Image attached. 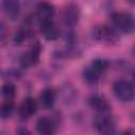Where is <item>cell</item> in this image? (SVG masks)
Instances as JSON below:
<instances>
[{
    "mask_svg": "<svg viewBox=\"0 0 135 135\" xmlns=\"http://www.w3.org/2000/svg\"><path fill=\"white\" fill-rule=\"evenodd\" d=\"M90 105L97 112H107L109 110V103L103 96L93 95L90 98Z\"/></svg>",
    "mask_w": 135,
    "mask_h": 135,
    "instance_id": "12",
    "label": "cell"
},
{
    "mask_svg": "<svg viewBox=\"0 0 135 135\" xmlns=\"http://www.w3.org/2000/svg\"><path fill=\"white\" fill-rule=\"evenodd\" d=\"M113 93L114 95L121 101L128 102L134 97V89L131 82L120 79L114 82L113 84Z\"/></svg>",
    "mask_w": 135,
    "mask_h": 135,
    "instance_id": "1",
    "label": "cell"
},
{
    "mask_svg": "<svg viewBox=\"0 0 135 135\" xmlns=\"http://www.w3.org/2000/svg\"><path fill=\"white\" fill-rule=\"evenodd\" d=\"M36 111H37V101L34 98L27 97L22 101V103L20 105L19 116L22 120H25L30 116L34 115L36 113Z\"/></svg>",
    "mask_w": 135,
    "mask_h": 135,
    "instance_id": "7",
    "label": "cell"
},
{
    "mask_svg": "<svg viewBox=\"0 0 135 135\" xmlns=\"http://www.w3.org/2000/svg\"><path fill=\"white\" fill-rule=\"evenodd\" d=\"M1 93L6 100H12L16 95V88L13 83H5L1 89Z\"/></svg>",
    "mask_w": 135,
    "mask_h": 135,
    "instance_id": "15",
    "label": "cell"
},
{
    "mask_svg": "<svg viewBox=\"0 0 135 135\" xmlns=\"http://www.w3.org/2000/svg\"><path fill=\"white\" fill-rule=\"evenodd\" d=\"M13 112H14V103L12 102V100H7L1 105V117L3 119L8 118Z\"/></svg>",
    "mask_w": 135,
    "mask_h": 135,
    "instance_id": "16",
    "label": "cell"
},
{
    "mask_svg": "<svg viewBox=\"0 0 135 135\" xmlns=\"http://www.w3.org/2000/svg\"><path fill=\"white\" fill-rule=\"evenodd\" d=\"M39 60V52L38 50H31L24 53L20 58V64L22 68H31L38 63Z\"/></svg>",
    "mask_w": 135,
    "mask_h": 135,
    "instance_id": "11",
    "label": "cell"
},
{
    "mask_svg": "<svg viewBox=\"0 0 135 135\" xmlns=\"http://www.w3.org/2000/svg\"><path fill=\"white\" fill-rule=\"evenodd\" d=\"M95 127L100 133L111 134L115 132L114 120L107 114V112H101L95 119Z\"/></svg>",
    "mask_w": 135,
    "mask_h": 135,
    "instance_id": "4",
    "label": "cell"
},
{
    "mask_svg": "<svg viewBox=\"0 0 135 135\" xmlns=\"http://www.w3.org/2000/svg\"><path fill=\"white\" fill-rule=\"evenodd\" d=\"M133 79H134V82H135V73H134V75H133Z\"/></svg>",
    "mask_w": 135,
    "mask_h": 135,
    "instance_id": "17",
    "label": "cell"
},
{
    "mask_svg": "<svg viewBox=\"0 0 135 135\" xmlns=\"http://www.w3.org/2000/svg\"><path fill=\"white\" fill-rule=\"evenodd\" d=\"M79 17H80V11L78 6L73 3L64 6L62 14H61L62 21L66 25H75L78 22Z\"/></svg>",
    "mask_w": 135,
    "mask_h": 135,
    "instance_id": "5",
    "label": "cell"
},
{
    "mask_svg": "<svg viewBox=\"0 0 135 135\" xmlns=\"http://www.w3.org/2000/svg\"><path fill=\"white\" fill-rule=\"evenodd\" d=\"M113 24L117 30L123 33H131L135 28L133 17L128 13H116L112 17Z\"/></svg>",
    "mask_w": 135,
    "mask_h": 135,
    "instance_id": "2",
    "label": "cell"
},
{
    "mask_svg": "<svg viewBox=\"0 0 135 135\" xmlns=\"http://www.w3.org/2000/svg\"><path fill=\"white\" fill-rule=\"evenodd\" d=\"M56 100V93L53 89H45L40 94V101L44 108H51Z\"/></svg>",
    "mask_w": 135,
    "mask_h": 135,
    "instance_id": "13",
    "label": "cell"
},
{
    "mask_svg": "<svg viewBox=\"0 0 135 135\" xmlns=\"http://www.w3.org/2000/svg\"><path fill=\"white\" fill-rule=\"evenodd\" d=\"M40 32H41V35L46 40H56L60 36V31H59L58 26L52 20L51 21H41Z\"/></svg>",
    "mask_w": 135,
    "mask_h": 135,
    "instance_id": "6",
    "label": "cell"
},
{
    "mask_svg": "<svg viewBox=\"0 0 135 135\" xmlns=\"http://www.w3.org/2000/svg\"><path fill=\"white\" fill-rule=\"evenodd\" d=\"M94 36L98 40H113L115 38V34L113 31L107 26H98L94 31Z\"/></svg>",
    "mask_w": 135,
    "mask_h": 135,
    "instance_id": "14",
    "label": "cell"
},
{
    "mask_svg": "<svg viewBox=\"0 0 135 135\" xmlns=\"http://www.w3.org/2000/svg\"><path fill=\"white\" fill-rule=\"evenodd\" d=\"M36 130L40 134L50 135L55 132V124L50 118L40 117L36 122Z\"/></svg>",
    "mask_w": 135,
    "mask_h": 135,
    "instance_id": "9",
    "label": "cell"
},
{
    "mask_svg": "<svg viewBox=\"0 0 135 135\" xmlns=\"http://www.w3.org/2000/svg\"><path fill=\"white\" fill-rule=\"evenodd\" d=\"M107 69H108V62L104 59H96L84 71L83 75L86 80L95 81L99 77V75L102 74Z\"/></svg>",
    "mask_w": 135,
    "mask_h": 135,
    "instance_id": "3",
    "label": "cell"
},
{
    "mask_svg": "<svg viewBox=\"0 0 135 135\" xmlns=\"http://www.w3.org/2000/svg\"><path fill=\"white\" fill-rule=\"evenodd\" d=\"M2 7L4 14L11 19H15L20 13V3L18 0H3Z\"/></svg>",
    "mask_w": 135,
    "mask_h": 135,
    "instance_id": "10",
    "label": "cell"
},
{
    "mask_svg": "<svg viewBox=\"0 0 135 135\" xmlns=\"http://www.w3.org/2000/svg\"><path fill=\"white\" fill-rule=\"evenodd\" d=\"M55 15V7L46 1H42L37 6V17L41 21H51Z\"/></svg>",
    "mask_w": 135,
    "mask_h": 135,
    "instance_id": "8",
    "label": "cell"
}]
</instances>
